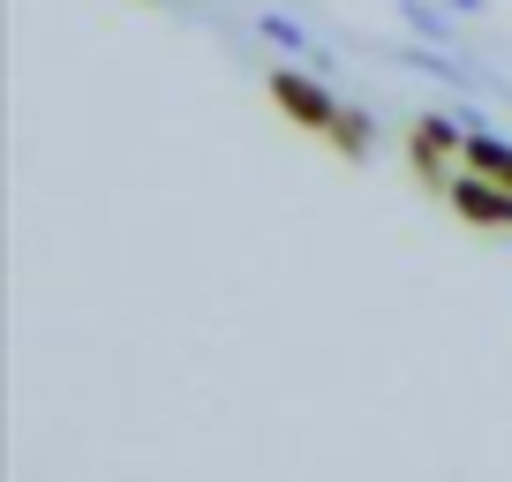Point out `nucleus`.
I'll use <instances>...</instances> for the list:
<instances>
[{
    "instance_id": "f257e3e1",
    "label": "nucleus",
    "mask_w": 512,
    "mask_h": 482,
    "mask_svg": "<svg viewBox=\"0 0 512 482\" xmlns=\"http://www.w3.org/2000/svg\"><path fill=\"white\" fill-rule=\"evenodd\" d=\"M272 106L287 113L294 129H309V136H332V121H339V98L324 91V76L317 68H272Z\"/></svg>"
},
{
    "instance_id": "f03ea898",
    "label": "nucleus",
    "mask_w": 512,
    "mask_h": 482,
    "mask_svg": "<svg viewBox=\"0 0 512 482\" xmlns=\"http://www.w3.org/2000/svg\"><path fill=\"white\" fill-rule=\"evenodd\" d=\"M460 151H467V129L452 113H422L415 129H407V166H415V181H452Z\"/></svg>"
},
{
    "instance_id": "7ed1b4c3",
    "label": "nucleus",
    "mask_w": 512,
    "mask_h": 482,
    "mask_svg": "<svg viewBox=\"0 0 512 482\" xmlns=\"http://www.w3.org/2000/svg\"><path fill=\"white\" fill-rule=\"evenodd\" d=\"M445 204H452V219H467V226L512 234V189H505V181H490V174H475V166H460V174L445 181Z\"/></svg>"
},
{
    "instance_id": "20e7f679",
    "label": "nucleus",
    "mask_w": 512,
    "mask_h": 482,
    "mask_svg": "<svg viewBox=\"0 0 512 482\" xmlns=\"http://www.w3.org/2000/svg\"><path fill=\"white\" fill-rule=\"evenodd\" d=\"M400 68L437 76V83H452V91H490V76H482L475 61H460V46H430V38H415V46L400 53Z\"/></svg>"
},
{
    "instance_id": "39448f33",
    "label": "nucleus",
    "mask_w": 512,
    "mask_h": 482,
    "mask_svg": "<svg viewBox=\"0 0 512 482\" xmlns=\"http://www.w3.org/2000/svg\"><path fill=\"white\" fill-rule=\"evenodd\" d=\"M400 23L415 38H430V46H460V8H445V0H400Z\"/></svg>"
},
{
    "instance_id": "423d86ee",
    "label": "nucleus",
    "mask_w": 512,
    "mask_h": 482,
    "mask_svg": "<svg viewBox=\"0 0 512 482\" xmlns=\"http://www.w3.org/2000/svg\"><path fill=\"white\" fill-rule=\"evenodd\" d=\"M256 38H272V46L302 53L309 68H332V53L317 46V31H309V23H294V16H279V8H264V16H256Z\"/></svg>"
},
{
    "instance_id": "0eeeda50",
    "label": "nucleus",
    "mask_w": 512,
    "mask_h": 482,
    "mask_svg": "<svg viewBox=\"0 0 512 482\" xmlns=\"http://www.w3.org/2000/svg\"><path fill=\"white\" fill-rule=\"evenodd\" d=\"M460 166H475V174H490V181H505V189H512V144H505V136H490V129H467Z\"/></svg>"
},
{
    "instance_id": "6e6552de",
    "label": "nucleus",
    "mask_w": 512,
    "mask_h": 482,
    "mask_svg": "<svg viewBox=\"0 0 512 482\" xmlns=\"http://www.w3.org/2000/svg\"><path fill=\"white\" fill-rule=\"evenodd\" d=\"M324 144H332L339 159H369V151H377V121H369L362 106H339V121H332V136H324Z\"/></svg>"
},
{
    "instance_id": "1a4fd4ad",
    "label": "nucleus",
    "mask_w": 512,
    "mask_h": 482,
    "mask_svg": "<svg viewBox=\"0 0 512 482\" xmlns=\"http://www.w3.org/2000/svg\"><path fill=\"white\" fill-rule=\"evenodd\" d=\"M445 8H460V16H482V8H490V0H445Z\"/></svg>"
},
{
    "instance_id": "9d476101",
    "label": "nucleus",
    "mask_w": 512,
    "mask_h": 482,
    "mask_svg": "<svg viewBox=\"0 0 512 482\" xmlns=\"http://www.w3.org/2000/svg\"><path fill=\"white\" fill-rule=\"evenodd\" d=\"M151 8H159V0H151Z\"/></svg>"
}]
</instances>
